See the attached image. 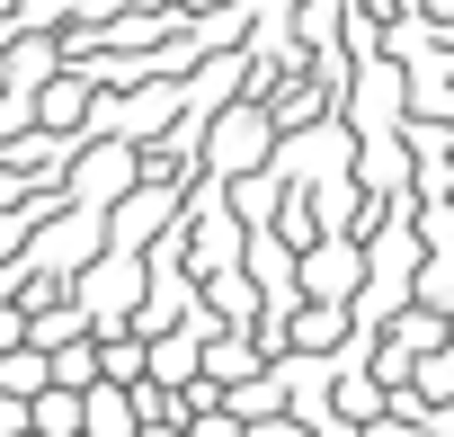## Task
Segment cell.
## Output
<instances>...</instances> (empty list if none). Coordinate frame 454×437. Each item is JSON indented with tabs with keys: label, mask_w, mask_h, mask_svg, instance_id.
<instances>
[{
	"label": "cell",
	"mask_w": 454,
	"mask_h": 437,
	"mask_svg": "<svg viewBox=\"0 0 454 437\" xmlns=\"http://www.w3.org/2000/svg\"><path fill=\"white\" fill-rule=\"evenodd\" d=\"M72 339H90V322H81L72 304H45V313H27V348H72Z\"/></svg>",
	"instance_id": "7c38bea8"
},
{
	"label": "cell",
	"mask_w": 454,
	"mask_h": 437,
	"mask_svg": "<svg viewBox=\"0 0 454 437\" xmlns=\"http://www.w3.org/2000/svg\"><path fill=\"white\" fill-rule=\"evenodd\" d=\"M19 428H27V401H19V393H0V437H19Z\"/></svg>",
	"instance_id": "e0dca14e"
},
{
	"label": "cell",
	"mask_w": 454,
	"mask_h": 437,
	"mask_svg": "<svg viewBox=\"0 0 454 437\" xmlns=\"http://www.w3.org/2000/svg\"><path fill=\"white\" fill-rule=\"evenodd\" d=\"M356 286H365V242L312 233V242L294 250V295H303V304H356Z\"/></svg>",
	"instance_id": "6da1fadb"
},
{
	"label": "cell",
	"mask_w": 454,
	"mask_h": 437,
	"mask_svg": "<svg viewBox=\"0 0 454 437\" xmlns=\"http://www.w3.org/2000/svg\"><path fill=\"white\" fill-rule=\"evenodd\" d=\"M348 330H356V313H348V304H303V295L286 304V348H294V357H339V348H348Z\"/></svg>",
	"instance_id": "8992f818"
},
{
	"label": "cell",
	"mask_w": 454,
	"mask_h": 437,
	"mask_svg": "<svg viewBox=\"0 0 454 437\" xmlns=\"http://www.w3.org/2000/svg\"><path fill=\"white\" fill-rule=\"evenodd\" d=\"M187 10H205V0H187Z\"/></svg>",
	"instance_id": "d6986e66"
},
{
	"label": "cell",
	"mask_w": 454,
	"mask_h": 437,
	"mask_svg": "<svg viewBox=\"0 0 454 437\" xmlns=\"http://www.w3.org/2000/svg\"><path fill=\"white\" fill-rule=\"evenodd\" d=\"M383 348H401V357L445 348V313H427V304H392V339H383Z\"/></svg>",
	"instance_id": "9c48e42d"
},
{
	"label": "cell",
	"mask_w": 454,
	"mask_h": 437,
	"mask_svg": "<svg viewBox=\"0 0 454 437\" xmlns=\"http://www.w3.org/2000/svg\"><path fill=\"white\" fill-rule=\"evenodd\" d=\"M27 125L81 143V125H98V72H81V63H72V72H45L36 99H27Z\"/></svg>",
	"instance_id": "277c9868"
},
{
	"label": "cell",
	"mask_w": 454,
	"mask_h": 437,
	"mask_svg": "<svg viewBox=\"0 0 454 437\" xmlns=\"http://www.w3.org/2000/svg\"><path fill=\"white\" fill-rule=\"evenodd\" d=\"M19 339H27V313H19V304H0V357H10Z\"/></svg>",
	"instance_id": "2e32d148"
},
{
	"label": "cell",
	"mask_w": 454,
	"mask_h": 437,
	"mask_svg": "<svg viewBox=\"0 0 454 437\" xmlns=\"http://www.w3.org/2000/svg\"><path fill=\"white\" fill-rule=\"evenodd\" d=\"M241 437H312V428H303V419H294V410H277V419H250V428H241Z\"/></svg>",
	"instance_id": "9a60e30c"
},
{
	"label": "cell",
	"mask_w": 454,
	"mask_h": 437,
	"mask_svg": "<svg viewBox=\"0 0 454 437\" xmlns=\"http://www.w3.org/2000/svg\"><path fill=\"white\" fill-rule=\"evenodd\" d=\"M134 187V143L116 134V143H72V161H63V205H116Z\"/></svg>",
	"instance_id": "3957f363"
},
{
	"label": "cell",
	"mask_w": 454,
	"mask_h": 437,
	"mask_svg": "<svg viewBox=\"0 0 454 437\" xmlns=\"http://www.w3.org/2000/svg\"><path fill=\"white\" fill-rule=\"evenodd\" d=\"M268 152H277V125H268V107H259V99L223 107V116L205 125V170H214V179H241V170H268Z\"/></svg>",
	"instance_id": "7a4b0ae2"
},
{
	"label": "cell",
	"mask_w": 454,
	"mask_h": 437,
	"mask_svg": "<svg viewBox=\"0 0 454 437\" xmlns=\"http://www.w3.org/2000/svg\"><path fill=\"white\" fill-rule=\"evenodd\" d=\"M36 242V205H0V268H19Z\"/></svg>",
	"instance_id": "5bb4252c"
},
{
	"label": "cell",
	"mask_w": 454,
	"mask_h": 437,
	"mask_svg": "<svg viewBox=\"0 0 454 437\" xmlns=\"http://www.w3.org/2000/svg\"><path fill=\"white\" fill-rule=\"evenodd\" d=\"M0 393H19V401H27V393H45V348H27V339H19L10 357H0Z\"/></svg>",
	"instance_id": "4fadbf2b"
},
{
	"label": "cell",
	"mask_w": 454,
	"mask_h": 437,
	"mask_svg": "<svg viewBox=\"0 0 454 437\" xmlns=\"http://www.w3.org/2000/svg\"><path fill=\"white\" fill-rule=\"evenodd\" d=\"M90 357H98V384H143V339H134V330L90 339Z\"/></svg>",
	"instance_id": "8fae6325"
},
{
	"label": "cell",
	"mask_w": 454,
	"mask_h": 437,
	"mask_svg": "<svg viewBox=\"0 0 454 437\" xmlns=\"http://www.w3.org/2000/svg\"><path fill=\"white\" fill-rule=\"evenodd\" d=\"M27 428L36 437H81V393H63V384L27 393Z\"/></svg>",
	"instance_id": "30bf717a"
},
{
	"label": "cell",
	"mask_w": 454,
	"mask_h": 437,
	"mask_svg": "<svg viewBox=\"0 0 454 437\" xmlns=\"http://www.w3.org/2000/svg\"><path fill=\"white\" fill-rule=\"evenodd\" d=\"M232 259H241V224L223 205H205L196 224H178V268L187 277H214V268H232Z\"/></svg>",
	"instance_id": "5b68a950"
},
{
	"label": "cell",
	"mask_w": 454,
	"mask_h": 437,
	"mask_svg": "<svg viewBox=\"0 0 454 437\" xmlns=\"http://www.w3.org/2000/svg\"><path fill=\"white\" fill-rule=\"evenodd\" d=\"M19 437H36V428H19Z\"/></svg>",
	"instance_id": "ffe728a7"
},
{
	"label": "cell",
	"mask_w": 454,
	"mask_h": 437,
	"mask_svg": "<svg viewBox=\"0 0 454 437\" xmlns=\"http://www.w3.org/2000/svg\"><path fill=\"white\" fill-rule=\"evenodd\" d=\"M223 410H232L241 428H250V419H277V410H286V375L259 366V375H241V384H223Z\"/></svg>",
	"instance_id": "52a82bcc"
},
{
	"label": "cell",
	"mask_w": 454,
	"mask_h": 437,
	"mask_svg": "<svg viewBox=\"0 0 454 437\" xmlns=\"http://www.w3.org/2000/svg\"><path fill=\"white\" fill-rule=\"evenodd\" d=\"M81 437H134L125 384H81Z\"/></svg>",
	"instance_id": "ba28073f"
},
{
	"label": "cell",
	"mask_w": 454,
	"mask_h": 437,
	"mask_svg": "<svg viewBox=\"0 0 454 437\" xmlns=\"http://www.w3.org/2000/svg\"><path fill=\"white\" fill-rule=\"evenodd\" d=\"M134 437H187V428H134Z\"/></svg>",
	"instance_id": "ac0fdd59"
}]
</instances>
